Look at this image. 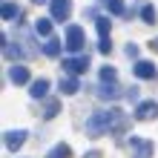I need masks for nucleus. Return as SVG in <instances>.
<instances>
[{
  "label": "nucleus",
  "instance_id": "nucleus-14",
  "mask_svg": "<svg viewBox=\"0 0 158 158\" xmlns=\"http://www.w3.org/2000/svg\"><path fill=\"white\" fill-rule=\"evenodd\" d=\"M46 92H49V81H46V78L32 81V86H29V95L32 98H46Z\"/></svg>",
  "mask_w": 158,
  "mask_h": 158
},
{
  "label": "nucleus",
  "instance_id": "nucleus-18",
  "mask_svg": "<svg viewBox=\"0 0 158 158\" xmlns=\"http://www.w3.org/2000/svg\"><path fill=\"white\" fill-rule=\"evenodd\" d=\"M35 32L43 35L46 40L52 38V17H40V20H35Z\"/></svg>",
  "mask_w": 158,
  "mask_h": 158
},
{
  "label": "nucleus",
  "instance_id": "nucleus-26",
  "mask_svg": "<svg viewBox=\"0 0 158 158\" xmlns=\"http://www.w3.org/2000/svg\"><path fill=\"white\" fill-rule=\"evenodd\" d=\"M35 3H46V0H35Z\"/></svg>",
  "mask_w": 158,
  "mask_h": 158
},
{
  "label": "nucleus",
  "instance_id": "nucleus-8",
  "mask_svg": "<svg viewBox=\"0 0 158 158\" xmlns=\"http://www.w3.org/2000/svg\"><path fill=\"white\" fill-rule=\"evenodd\" d=\"M26 135H29L26 129H9V132L3 135V144H6V150H9V152H17V150H20V147L26 144Z\"/></svg>",
  "mask_w": 158,
  "mask_h": 158
},
{
  "label": "nucleus",
  "instance_id": "nucleus-23",
  "mask_svg": "<svg viewBox=\"0 0 158 158\" xmlns=\"http://www.w3.org/2000/svg\"><path fill=\"white\" fill-rule=\"evenodd\" d=\"M127 55H129V58H138V46L129 43V46H127Z\"/></svg>",
  "mask_w": 158,
  "mask_h": 158
},
{
  "label": "nucleus",
  "instance_id": "nucleus-19",
  "mask_svg": "<svg viewBox=\"0 0 158 158\" xmlns=\"http://www.w3.org/2000/svg\"><path fill=\"white\" fill-rule=\"evenodd\" d=\"M115 78H118V72L112 66H104V69H101V83H115Z\"/></svg>",
  "mask_w": 158,
  "mask_h": 158
},
{
  "label": "nucleus",
  "instance_id": "nucleus-7",
  "mask_svg": "<svg viewBox=\"0 0 158 158\" xmlns=\"http://www.w3.org/2000/svg\"><path fill=\"white\" fill-rule=\"evenodd\" d=\"M49 15H52V20H69V15H72V0H49Z\"/></svg>",
  "mask_w": 158,
  "mask_h": 158
},
{
  "label": "nucleus",
  "instance_id": "nucleus-24",
  "mask_svg": "<svg viewBox=\"0 0 158 158\" xmlns=\"http://www.w3.org/2000/svg\"><path fill=\"white\" fill-rule=\"evenodd\" d=\"M83 158H101V152H98V150H92L89 155H83Z\"/></svg>",
  "mask_w": 158,
  "mask_h": 158
},
{
  "label": "nucleus",
  "instance_id": "nucleus-12",
  "mask_svg": "<svg viewBox=\"0 0 158 158\" xmlns=\"http://www.w3.org/2000/svg\"><path fill=\"white\" fill-rule=\"evenodd\" d=\"M0 17H3V20H17V17H23V9L17 6V3H3V9H0Z\"/></svg>",
  "mask_w": 158,
  "mask_h": 158
},
{
  "label": "nucleus",
  "instance_id": "nucleus-4",
  "mask_svg": "<svg viewBox=\"0 0 158 158\" xmlns=\"http://www.w3.org/2000/svg\"><path fill=\"white\" fill-rule=\"evenodd\" d=\"M95 26H98V52L109 55V52H112V40H109V17L101 15L95 20Z\"/></svg>",
  "mask_w": 158,
  "mask_h": 158
},
{
  "label": "nucleus",
  "instance_id": "nucleus-5",
  "mask_svg": "<svg viewBox=\"0 0 158 158\" xmlns=\"http://www.w3.org/2000/svg\"><path fill=\"white\" fill-rule=\"evenodd\" d=\"M129 150H132V158H152L155 144H152V141H147V138L132 135V138H129Z\"/></svg>",
  "mask_w": 158,
  "mask_h": 158
},
{
  "label": "nucleus",
  "instance_id": "nucleus-9",
  "mask_svg": "<svg viewBox=\"0 0 158 158\" xmlns=\"http://www.w3.org/2000/svg\"><path fill=\"white\" fill-rule=\"evenodd\" d=\"M132 72H135V78H141V81H155L158 78V66L152 60H135Z\"/></svg>",
  "mask_w": 158,
  "mask_h": 158
},
{
  "label": "nucleus",
  "instance_id": "nucleus-27",
  "mask_svg": "<svg viewBox=\"0 0 158 158\" xmlns=\"http://www.w3.org/2000/svg\"><path fill=\"white\" fill-rule=\"evenodd\" d=\"M3 3H6V0H3Z\"/></svg>",
  "mask_w": 158,
  "mask_h": 158
},
{
  "label": "nucleus",
  "instance_id": "nucleus-17",
  "mask_svg": "<svg viewBox=\"0 0 158 158\" xmlns=\"http://www.w3.org/2000/svg\"><path fill=\"white\" fill-rule=\"evenodd\" d=\"M60 46H63V40L49 38V40L43 43V55H46V58H58V55H60Z\"/></svg>",
  "mask_w": 158,
  "mask_h": 158
},
{
  "label": "nucleus",
  "instance_id": "nucleus-22",
  "mask_svg": "<svg viewBox=\"0 0 158 158\" xmlns=\"http://www.w3.org/2000/svg\"><path fill=\"white\" fill-rule=\"evenodd\" d=\"M106 9H109V12H112V15H124V12H127L121 0H106Z\"/></svg>",
  "mask_w": 158,
  "mask_h": 158
},
{
  "label": "nucleus",
  "instance_id": "nucleus-11",
  "mask_svg": "<svg viewBox=\"0 0 158 158\" xmlns=\"http://www.w3.org/2000/svg\"><path fill=\"white\" fill-rule=\"evenodd\" d=\"M58 89H60V95H75V92L81 89V83H78V78L63 75V78H60V83H58Z\"/></svg>",
  "mask_w": 158,
  "mask_h": 158
},
{
  "label": "nucleus",
  "instance_id": "nucleus-2",
  "mask_svg": "<svg viewBox=\"0 0 158 158\" xmlns=\"http://www.w3.org/2000/svg\"><path fill=\"white\" fill-rule=\"evenodd\" d=\"M83 43H86V35H83V29H81V26H66V38H63V46H66L69 52L81 55Z\"/></svg>",
  "mask_w": 158,
  "mask_h": 158
},
{
  "label": "nucleus",
  "instance_id": "nucleus-21",
  "mask_svg": "<svg viewBox=\"0 0 158 158\" xmlns=\"http://www.w3.org/2000/svg\"><path fill=\"white\" fill-rule=\"evenodd\" d=\"M58 109H60V106H58V101H49V104H46V109H43V118H46V121L55 118V115H58Z\"/></svg>",
  "mask_w": 158,
  "mask_h": 158
},
{
  "label": "nucleus",
  "instance_id": "nucleus-15",
  "mask_svg": "<svg viewBox=\"0 0 158 158\" xmlns=\"http://www.w3.org/2000/svg\"><path fill=\"white\" fill-rule=\"evenodd\" d=\"M46 158H72V147L60 141V144H55L52 150L46 152Z\"/></svg>",
  "mask_w": 158,
  "mask_h": 158
},
{
  "label": "nucleus",
  "instance_id": "nucleus-20",
  "mask_svg": "<svg viewBox=\"0 0 158 158\" xmlns=\"http://www.w3.org/2000/svg\"><path fill=\"white\" fill-rule=\"evenodd\" d=\"M141 17H144V23H155V6H150V3H147L144 9H141Z\"/></svg>",
  "mask_w": 158,
  "mask_h": 158
},
{
  "label": "nucleus",
  "instance_id": "nucleus-25",
  "mask_svg": "<svg viewBox=\"0 0 158 158\" xmlns=\"http://www.w3.org/2000/svg\"><path fill=\"white\" fill-rule=\"evenodd\" d=\"M150 49H152V52H158V38H155V40H150Z\"/></svg>",
  "mask_w": 158,
  "mask_h": 158
},
{
  "label": "nucleus",
  "instance_id": "nucleus-13",
  "mask_svg": "<svg viewBox=\"0 0 158 158\" xmlns=\"http://www.w3.org/2000/svg\"><path fill=\"white\" fill-rule=\"evenodd\" d=\"M9 78H12V83H29V69L20 66V63H15V66L9 69Z\"/></svg>",
  "mask_w": 158,
  "mask_h": 158
},
{
  "label": "nucleus",
  "instance_id": "nucleus-1",
  "mask_svg": "<svg viewBox=\"0 0 158 158\" xmlns=\"http://www.w3.org/2000/svg\"><path fill=\"white\" fill-rule=\"evenodd\" d=\"M127 127V118L118 106H109V109H101V112H92L86 118V135L89 138H98L104 132H112V129H124Z\"/></svg>",
  "mask_w": 158,
  "mask_h": 158
},
{
  "label": "nucleus",
  "instance_id": "nucleus-3",
  "mask_svg": "<svg viewBox=\"0 0 158 158\" xmlns=\"http://www.w3.org/2000/svg\"><path fill=\"white\" fill-rule=\"evenodd\" d=\"M89 69V55H72V58H63V72L72 78L83 75V72Z\"/></svg>",
  "mask_w": 158,
  "mask_h": 158
},
{
  "label": "nucleus",
  "instance_id": "nucleus-10",
  "mask_svg": "<svg viewBox=\"0 0 158 158\" xmlns=\"http://www.w3.org/2000/svg\"><path fill=\"white\" fill-rule=\"evenodd\" d=\"M135 118L138 121H155L158 118V101H141L135 106Z\"/></svg>",
  "mask_w": 158,
  "mask_h": 158
},
{
  "label": "nucleus",
  "instance_id": "nucleus-6",
  "mask_svg": "<svg viewBox=\"0 0 158 158\" xmlns=\"http://www.w3.org/2000/svg\"><path fill=\"white\" fill-rule=\"evenodd\" d=\"M0 46H3V55L9 60H20V58H29V49H23L20 43H9V35H0Z\"/></svg>",
  "mask_w": 158,
  "mask_h": 158
},
{
  "label": "nucleus",
  "instance_id": "nucleus-16",
  "mask_svg": "<svg viewBox=\"0 0 158 158\" xmlns=\"http://www.w3.org/2000/svg\"><path fill=\"white\" fill-rule=\"evenodd\" d=\"M98 98H109V101H115V98H121V89L115 86V83H101V86H98Z\"/></svg>",
  "mask_w": 158,
  "mask_h": 158
},
{
  "label": "nucleus",
  "instance_id": "nucleus-28",
  "mask_svg": "<svg viewBox=\"0 0 158 158\" xmlns=\"http://www.w3.org/2000/svg\"><path fill=\"white\" fill-rule=\"evenodd\" d=\"M104 3H106V0H104Z\"/></svg>",
  "mask_w": 158,
  "mask_h": 158
}]
</instances>
